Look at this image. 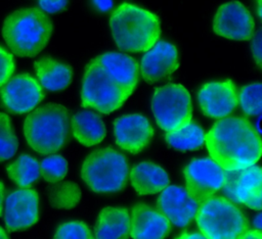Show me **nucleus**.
Here are the masks:
<instances>
[{"mask_svg": "<svg viewBox=\"0 0 262 239\" xmlns=\"http://www.w3.org/2000/svg\"><path fill=\"white\" fill-rule=\"evenodd\" d=\"M205 142L211 158L224 171L247 169L262 153L260 135L244 116L220 118L205 135Z\"/></svg>", "mask_w": 262, "mask_h": 239, "instance_id": "nucleus-1", "label": "nucleus"}, {"mask_svg": "<svg viewBox=\"0 0 262 239\" xmlns=\"http://www.w3.org/2000/svg\"><path fill=\"white\" fill-rule=\"evenodd\" d=\"M110 28L117 47L126 52L147 51L161 35L158 15L127 2L113 11Z\"/></svg>", "mask_w": 262, "mask_h": 239, "instance_id": "nucleus-2", "label": "nucleus"}, {"mask_svg": "<svg viewBox=\"0 0 262 239\" xmlns=\"http://www.w3.org/2000/svg\"><path fill=\"white\" fill-rule=\"evenodd\" d=\"M49 16L36 7L21 8L3 21L2 36L11 52L20 57H34L47 45L52 35Z\"/></svg>", "mask_w": 262, "mask_h": 239, "instance_id": "nucleus-3", "label": "nucleus"}, {"mask_svg": "<svg viewBox=\"0 0 262 239\" xmlns=\"http://www.w3.org/2000/svg\"><path fill=\"white\" fill-rule=\"evenodd\" d=\"M24 134L29 146L40 154H53L70 140L69 109L57 103H46L31 111L25 119Z\"/></svg>", "mask_w": 262, "mask_h": 239, "instance_id": "nucleus-4", "label": "nucleus"}, {"mask_svg": "<svg viewBox=\"0 0 262 239\" xmlns=\"http://www.w3.org/2000/svg\"><path fill=\"white\" fill-rule=\"evenodd\" d=\"M128 175L126 156L111 146L92 151L81 166V178L96 193H113L125 189Z\"/></svg>", "mask_w": 262, "mask_h": 239, "instance_id": "nucleus-5", "label": "nucleus"}, {"mask_svg": "<svg viewBox=\"0 0 262 239\" xmlns=\"http://www.w3.org/2000/svg\"><path fill=\"white\" fill-rule=\"evenodd\" d=\"M194 219L200 231L208 239H239L250 230L242 210L221 196H212L202 202Z\"/></svg>", "mask_w": 262, "mask_h": 239, "instance_id": "nucleus-6", "label": "nucleus"}, {"mask_svg": "<svg viewBox=\"0 0 262 239\" xmlns=\"http://www.w3.org/2000/svg\"><path fill=\"white\" fill-rule=\"evenodd\" d=\"M130 95L114 82L96 57L92 58L85 67L81 104L85 108H94L101 113L108 114L120 108Z\"/></svg>", "mask_w": 262, "mask_h": 239, "instance_id": "nucleus-7", "label": "nucleus"}, {"mask_svg": "<svg viewBox=\"0 0 262 239\" xmlns=\"http://www.w3.org/2000/svg\"><path fill=\"white\" fill-rule=\"evenodd\" d=\"M151 110L158 126L166 131L186 126L192 117L191 99L188 91L180 84H167L155 89Z\"/></svg>", "mask_w": 262, "mask_h": 239, "instance_id": "nucleus-8", "label": "nucleus"}, {"mask_svg": "<svg viewBox=\"0 0 262 239\" xmlns=\"http://www.w3.org/2000/svg\"><path fill=\"white\" fill-rule=\"evenodd\" d=\"M186 191L199 203L206 201L222 189L224 170L212 158H193L183 170Z\"/></svg>", "mask_w": 262, "mask_h": 239, "instance_id": "nucleus-9", "label": "nucleus"}, {"mask_svg": "<svg viewBox=\"0 0 262 239\" xmlns=\"http://www.w3.org/2000/svg\"><path fill=\"white\" fill-rule=\"evenodd\" d=\"M45 97L43 88L30 74L11 77L0 87V100L10 112L21 114L31 111Z\"/></svg>", "mask_w": 262, "mask_h": 239, "instance_id": "nucleus-10", "label": "nucleus"}, {"mask_svg": "<svg viewBox=\"0 0 262 239\" xmlns=\"http://www.w3.org/2000/svg\"><path fill=\"white\" fill-rule=\"evenodd\" d=\"M212 28L216 35L234 41L251 40L255 34L251 12L236 0L226 2L217 9Z\"/></svg>", "mask_w": 262, "mask_h": 239, "instance_id": "nucleus-11", "label": "nucleus"}, {"mask_svg": "<svg viewBox=\"0 0 262 239\" xmlns=\"http://www.w3.org/2000/svg\"><path fill=\"white\" fill-rule=\"evenodd\" d=\"M198 102L202 112L212 118H223L237 106V90L233 81L209 82L198 93Z\"/></svg>", "mask_w": 262, "mask_h": 239, "instance_id": "nucleus-12", "label": "nucleus"}, {"mask_svg": "<svg viewBox=\"0 0 262 239\" xmlns=\"http://www.w3.org/2000/svg\"><path fill=\"white\" fill-rule=\"evenodd\" d=\"M116 144L125 151L137 154L149 144L154 129L149 121L142 114L132 113L119 116L114 122Z\"/></svg>", "mask_w": 262, "mask_h": 239, "instance_id": "nucleus-13", "label": "nucleus"}, {"mask_svg": "<svg viewBox=\"0 0 262 239\" xmlns=\"http://www.w3.org/2000/svg\"><path fill=\"white\" fill-rule=\"evenodd\" d=\"M39 196L36 190L30 188L17 189L11 192L5 200L4 222L10 232L30 228L38 221Z\"/></svg>", "mask_w": 262, "mask_h": 239, "instance_id": "nucleus-14", "label": "nucleus"}, {"mask_svg": "<svg viewBox=\"0 0 262 239\" xmlns=\"http://www.w3.org/2000/svg\"><path fill=\"white\" fill-rule=\"evenodd\" d=\"M199 203L180 186H167L157 200V208L170 223L183 228L194 219Z\"/></svg>", "mask_w": 262, "mask_h": 239, "instance_id": "nucleus-15", "label": "nucleus"}, {"mask_svg": "<svg viewBox=\"0 0 262 239\" xmlns=\"http://www.w3.org/2000/svg\"><path fill=\"white\" fill-rule=\"evenodd\" d=\"M178 66L176 47L167 41H159L142 56L140 73L142 79L152 85L174 73Z\"/></svg>", "mask_w": 262, "mask_h": 239, "instance_id": "nucleus-16", "label": "nucleus"}, {"mask_svg": "<svg viewBox=\"0 0 262 239\" xmlns=\"http://www.w3.org/2000/svg\"><path fill=\"white\" fill-rule=\"evenodd\" d=\"M171 223L158 210L139 202L133 206L130 220V235L133 239H165Z\"/></svg>", "mask_w": 262, "mask_h": 239, "instance_id": "nucleus-17", "label": "nucleus"}, {"mask_svg": "<svg viewBox=\"0 0 262 239\" xmlns=\"http://www.w3.org/2000/svg\"><path fill=\"white\" fill-rule=\"evenodd\" d=\"M96 59L111 79L131 95L138 82L139 65L137 61L120 52H105L96 56Z\"/></svg>", "mask_w": 262, "mask_h": 239, "instance_id": "nucleus-18", "label": "nucleus"}, {"mask_svg": "<svg viewBox=\"0 0 262 239\" xmlns=\"http://www.w3.org/2000/svg\"><path fill=\"white\" fill-rule=\"evenodd\" d=\"M95 239H128L130 214L126 208L106 206L98 214L94 226Z\"/></svg>", "mask_w": 262, "mask_h": 239, "instance_id": "nucleus-19", "label": "nucleus"}, {"mask_svg": "<svg viewBox=\"0 0 262 239\" xmlns=\"http://www.w3.org/2000/svg\"><path fill=\"white\" fill-rule=\"evenodd\" d=\"M129 176L132 187L139 195L156 194L169 184V177L166 171L150 161H142L135 164L131 169Z\"/></svg>", "mask_w": 262, "mask_h": 239, "instance_id": "nucleus-20", "label": "nucleus"}, {"mask_svg": "<svg viewBox=\"0 0 262 239\" xmlns=\"http://www.w3.org/2000/svg\"><path fill=\"white\" fill-rule=\"evenodd\" d=\"M34 67L41 87L48 91L63 90L72 82V66L50 56L36 60Z\"/></svg>", "mask_w": 262, "mask_h": 239, "instance_id": "nucleus-21", "label": "nucleus"}, {"mask_svg": "<svg viewBox=\"0 0 262 239\" xmlns=\"http://www.w3.org/2000/svg\"><path fill=\"white\" fill-rule=\"evenodd\" d=\"M71 128L75 139L87 147L100 143L106 134L101 117L91 110L75 113L71 119Z\"/></svg>", "mask_w": 262, "mask_h": 239, "instance_id": "nucleus-22", "label": "nucleus"}, {"mask_svg": "<svg viewBox=\"0 0 262 239\" xmlns=\"http://www.w3.org/2000/svg\"><path fill=\"white\" fill-rule=\"evenodd\" d=\"M262 171L258 165L241 170L235 183L234 194L238 203L256 210L261 209Z\"/></svg>", "mask_w": 262, "mask_h": 239, "instance_id": "nucleus-23", "label": "nucleus"}, {"mask_svg": "<svg viewBox=\"0 0 262 239\" xmlns=\"http://www.w3.org/2000/svg\"><path fill=\"white\" fill-rule=\"evenodd\" d=\"M169 146L180 151H192L203 147L205 143V133L202 127L190 121L186 126L167 132L165 135Z\"/></svg>", "mask_w": 262, "mask_h": 239, "instance_id": "nucleus-24", "label": "nucleus"}, {"mask_svg": "<svg viewBox=\"0 0 262 239\" xmlns=\"http://www.w3.org/2000/svg\"><path fill=\"white\" fill-rule=\"evenodd\" d=\"M6 172L10 180L21 188L31 186L40 177L39 162L29 154L19 155L6 166Z\"/></svg>", "mask_w": 262, "mask_h": 239, "instance_id": "nucleus-25", "label": "nucleus"}, {"mask_svg": "<svg viewBox=\"0 0 262 239\" xmlns=\"http://www.w3.org/2000/svg\"><path fill=\"white\" fill-rule=\"evenodd\" d=\"M52 184L48 188V200L53 208L71 209L79 203L81 190L78 184L72 181H59Z\"/></svg>", "mask_w": 262, "mask_h": 239, "instance_id": "nucleus-26", "label": "nucleus"}, {"mask_svg": "<svg viewBox=\"0 0 262 239\" xmlns=\"http://www.w3.org/2000/svg\"><path fill=\"white\" fill-rule=\"evenodd\" d=\"M18 141L11 126L10 117L0 112V162L11 158L17 150Z\"/></svg>", "mask_w": 262, "mask_h": 239, "instance_id": "nucleus-27", "label": "nucleus"}, {"mask_svg": "<svg viewBox=\"0 0 262 239\" xmlns=\"http://www.w3.org/2000/svg\"><path fill=\"white\" fill-rule=\"evenodd\" d=\"M261 83H254L244 86L237 95L243 111L247 115H258L261 113Z\"/></svg>", "mask_w": 262, "mask_h": 239, "instance_id": "nucleus-28", "label": "nucleus"}, {"mask_svg": "<svg viewBox=\"0 0 262 239\" xmlns=\"http://www.w3.org/2000/svg\"><path fill=\"white\" fill-rule=\"evenodd\" d=\"M40 166V175L49 183L61 181L68 172V162L64 157L58 154H53L42 159Z\"/></svg>", "mask_w": 262, "mask_h": 239, "instance_id": "nucleus-29", "label": "nucleus"}, {"mask_svg": "<svg viewBox=\"0 0 262 239\" xmlns=\"http://www.w3.org/2000/svg\"><path fill=\"white\" fill-rule=\"evenodd\" d=\"M53 239H94L88 226L81 221L67 222L57 227Z\"/></svg>", "mask_w": 262, "mask_h": 239, "instance_id": "nucleus-30", "label": "nucleus"}, {"mask_svg": "<svg viewBox=\"0 0 262 239\" xmlns=\"http://www.w3.org/2000/svg\"><path fill=\"white\" fill-rule=\"evenodd\" d=\"M14 67L15 65L12 54L0 45V87L12 77Z\"/></svg>", "mask_w": 262, "mask_h": 239, "instance_id": "nucleus-31", "label": "nucleus"}, {"mask_svg": "<svg viewBox=\"0 0 262 239\" xmlns=\"http://www.w3.org/2000/svg\"><path fill=\"white\" fill-rule=\"evenodd\" d=\"M68 5V0H39V6L43 12L57 13L62 11Z\"/></svg>", "mask_w": 262, "mask_h": 239, "instance_id": "nucleus-32", "label": "nucleus"}, {"mask_svg": "<svg viewBox=\"0 0 262 239\" xmlns=\"http://www.w3.org/2000/svg\"><path fill=\"white\" fill-rule=\"evenodd\" d=\"M261 29L258 30V32L256 34H254V36L252 37L253 40L251 42V49H252V53L254 56V59L258 65V67H261V58H262V54H261V41H262V37H261Z\"/></svg>", "mask_w": 262, "mask_h": 239, "instance_id": "nucleus-33", "label": "nucleus"}, {"mask_svg": "<svg viewBox=\"0 0 262 239\" xmlns=\"http://www.w3.org/2000/svg\"><path fill=\"white\" fill-rule=\"evenodd\" d=\"M92 3L94 7L101 12L110 11L114 5L113 0H92Z\"/></svg>", "mask_w": 262, "mask_h": 239, "instance_id": "nucleus-34", "label": "nucleus"}, {"mask_svg": "<svg viewBox=\"0 0 262 239\" xmlns=\"http://www.w3.org/2000/svg\"><path fill=\"white\" fill-rule=\"evenodd\" d=\"M175 239H208L205 237L202 233H188V232H183L179 236H177Z\"/></svg>", "mask_w": 262, "mask_h": 239, "instance_id": "nucleus-35", "label": "nucleus"}, {"mask_svg": "<svg viewBox=\"0 0 262 239\" xmlns=\"http://www.w3.org/2000/svg\"><path fill=\"white\" fill-rule=\"evenodd\" d=\"M239 239H262V233L258 230H248Z\"/></svg>", "mask_w": 262, "mask_h": 239, "instance_id": "nucleus-36", "label": "nucleus"}, {"mask_svg": "<svg viewBox=\"0 0 262 239\" xmlns=\"http://www.w3.org/2000/svg\"><path fill=\"white\" fill-rule=\"evenodd\" d=\"M4 193H5L4 185H3V183L0 181V216L2 214V208H3V200H4Z\"/></svg>", "mask_w": 262, "mask_h": 239, "instance_id": "nucleus-37", "label": "nucleus"}, {"mask_svg": "<svg viewBox=\"0 0 262 239\" xmlns=\"http://www.w3.org/2000/svg\"><path fill=\"white\" fill-rule=\"evenodd\" d=\"M254 225H255V227L257 228L256 230L261 231V213H259V214L257 216V218L254 219Z\"/></svg>", "mask_w": 262, "mask_h": 239, "instance_id": "nucleus-38", "label": "nucleus"}, {"mask_svg": "<svg viewBox=\"0 0 262 239\" xmlns=\"http://www.w3.org/2000/svg\"><path fill=\"white\" fill-rule=\"evenodd\" d=\"M0 239H9L6 231L0 226Z\"/></svg>", "mask_w": 262, "mask_h": 239, "instance_id": "nucleus-39", "label": "nucleus"}, {"mask_svg": "<svg viewBox=\"0 0 262 239\" xmlns=\"http://www.w3.org/2000/svg\"><path fill=\"white\" fill-rule=\"evenodd\" d=\"M258 14L261 17V0H258Z\"/></svg>", "mask_w": 262, "mask_h": 239, "instance_id": "nucleus-40", "label": "nucleus"}]
</instances>
